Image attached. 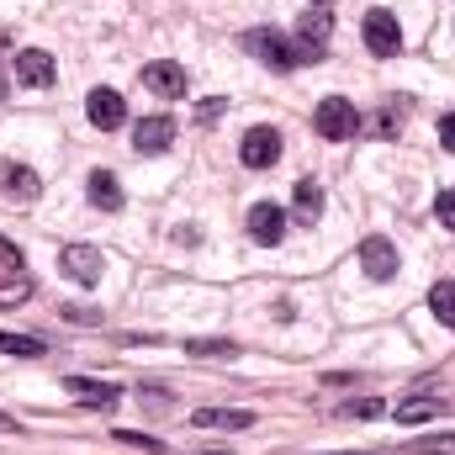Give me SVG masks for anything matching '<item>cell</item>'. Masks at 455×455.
<instances>
[{
  "label": "cell",
  "instance_id": "7a4b0ae2",
  "mask_svg": "<svg viewBox=\"0 0 455 455\" xmlns=\"http://www.w3.org/2000/svg\"><path fill=\"white\" fill-rule=\"evenodd\" d=\"M243 48L259 59V64H270V69H297L302 64V53L281 37V32H270V27H254V32H243Z\"/></svg>",
  "mask_w": 455,
  "mask_h": 455
},
{
  "label": "cell",
  "instance_id": "d4e9b609",
  "mask_svg": "<svg viewBox=\"0 0 455 455\" xmlns=\"http://www.w3.org/2000/svg\"><path fill=\"white\" fill-rule=\"evenodd\" d=\"M112 440H122V445H132V451H164L159 440H148V435H132V429H116Z\"/></svg>",
  "mask_w": 455,
  "mask_h": 455
},
{
  "label": "cell",
  "instance_id": "f546056e",
  "mask_svg": "<svg viewBox=\"0 0 455 455\" xmlns=\"http://www.w3.org/2000/svg\"><path fill=\"white\" fill-rule=\"evenodd\" d=\"M11 429H16V419H11V413H0V435H11Z\"/></svg>",
  "mask_w": 455,
  "mask_h": 455
},
{
  "label": "cell",
  "instance_id": "2e32d148",
  "mask_svg": "<svg viewBox=\"0 0 455 455\" xmlns=\"http://www.w3.org/2000/svg\"><path fill=\"white\" fill-rule=\"evenodd\" d=\"M440 413H445V397H408V403H397V424H429Z\"/></svg>",
  "mask_w": 455,
  "mask_h": 455
},
{
  "label": "cell",
  "instance_id": "4fadbf2b",
  "mask_svg": "<svg viewBox=\"0 0 455 455\" xmlns=\"http://www.w3.org/2000/svg\"><path fill=\"white\" fill-rule=\"evenodd\" d=\"M64 387L75 392V403H85V408H101V413H107V408L116 403V387H112V381H91V376H69Z\"/></svg>",
  "mask_w": 455,
  "mask_h": 455
},
{
  "label": "cell",
  "instance_id": "8fae6325",
  "mask_svg": "<svg viewBox=\"0 0 455 455\" xmlns=\"http://www.w3.org/2000/svg\"><path fill=\"white\" fill-rule=\"evenodd\" d=\"M175 143V122L170 116H143L138 127H132V148L138 154H164Z\"/></svg>",
  "mask_w": 455,
  "mask_h": 455
},
{
  "label": "cell",
  "instance_id": "52a82bcc",
  "mask_svg": "<svg viewBox=\"0 0 455 455\" xmlns=\"http://www.w3.org/2000/svg\"><path fill=\"white\" fill-rule=\"evenodd\" d=\"M11 69H16V80H21L27 91H48V85H53V75H59V64H53L43 48H21Z\"/></svg>",
  "mask_w": 455,
  "mask_h": 455
},
{
  "label": "cell",
  "instance_id": "d6986e66",
  "mask_svg": "<svg viewBox=\"0 0 455 455\" xmlns=\"http://www.w3.org/2000/svg\"><path fill=\"white\" fill-rule=\"evenodd\" d=\"M429 307H435V318L445 329H455V281H435L429 286Z\"/></svg>",
  "mask_w": 455,
  "mask_h": 455
},
{
  "label": "cell",
  "instance_id": "cb8c5ba5",
  "mask_svg": "<svg viewBox=\"0 0 455 455\" xmlns=\"http://www.w3.org/2000/svg\"><path fill=\"white\" fill-rule=\"evenodd\" d=\"M435 218H440V228L455 233V191H440V196H435Z\"/></svg>",
  "mask_w": 455,
  "mask_h": 455
},
{
  "label": "cell",
  "instance_id": "4dcf8cb0",
  "mask_svg": "<svg viewBox=\"0 0 455 455\" xmlns=\"http://www.w3.org/2000/svg\"><path fill=\"white\" fill-rule=\"evenodd\" d=\"M339 455H371V451H339Z\"/></svg>",
  "mask_w": 455,
  "mask_h": 455
},
{
  "label": "cell",
  "instance_id": "7c38bea8",
  "mask_svg": "<svg viewBox=\"0 0 455 455\" xmlns=\"http://www.w3.org/2000/svg\"><path fill=\"white\" fill-rule=\"evenodd\" d=\"M85 116H91L101 132H112V127H122V122H127V101H122L116 91H107V85H101V91H91V101H85Z\"/></svg>",
  "mask_w": 455,
  "mask_h": 455
},
{
  "label": "cell",
  "instance_id": "9a60e30c",
  "mask_svg": "<svg viewBox=\"0 0 455 455\" xmlns=\"http://www.w3.org/2000/svg\"><path fill=\"white\" fill-rule=\"evenodd\" d=\"M291 207H297V218L313 228L318 218H323V186H313V180H297L291 186Z\"/></svg>",
  "mask_w": 455,
  "mask_h": 455
},
{
  "label": "cell",
  "instance_id": "83f0119b",
  "mask_svg": "<svg viewBox=\"0 0 455 455\" xmlns=\"http://www.w3.org/2000/svg\"><path fill=\"white\" fill-rule=\"evenodd\" d=\"M0 265H5V270H21V249L5 243V238H0Z\"/></svg>",
  "mask_w": 455,
  "mask_h": 455
},
{
  "label": "cell",
  "instance_id": "8992f818",
  "mask_svg": "<svg viewBox=\"0 0 455 455\" xmlns=\"http://www.w3.org/2000/svg\"><path fill=\"white\" fill-rule=\"evenodd\" d=\"M0 191H5V202H16V207H32L37 196H43V180H37V170L32 164H0Z\"/></svg>",
  "mask_w": 455,
  "mask_h": 455
},
{
  "label": "cell",
  "instance_id": "1f68e13d",
  "mask_svg": "<svg viewBox=\"0 0 455 455\" xmlns=\"http://www.w3.org/2000/svg\"><path fill=\"white\" fill-rule=\"evenodd\" d=\"M313 5H329V0H313Z\"/></svg>",
  "mask_w": 455,
  "mask_h": 455
},
{
  "label": "cell",
  "instance_id": "5bb4252c",
  "mask_svg": "<svg viewBox=\"0 0 455 455\" xmlns=\"http://www.w3.org/2000/svg\"><path fill=\"white\" fill-rule=\"evenodd\" d=\"M191 424H196V429H249L254 413H249V408H196Z\"/></svg>",
  "mask_w": 455,
  "mask_h": 455
},
{
  "label": "cell",
  "instance_id": "484cf974",
  "mask_svg": "<svg viewBox=\"0 0 455 455\" xmlns=\"http://www.w3.org/2000/svg\"><path fill=\"white\" fill-rule=\"evenodd\" d=\"M376 413H381V403H376V397H365V403H349V408H344V419H376Z\"/></svg>",
  "mask_w": 455,
  "mask_h": 455
},
{
  "label": "cell",
  "instance_id": "6da1fadb",
  "mask_svg": "<svg viewBox=\"0 0 455 455\" xmlns=\"http://www.w3.org/2000/svg\"><path fill=\"white\" fill-rule=\"evenodd\" d=\"M313 127H318L329 143H344V138H355L360 112H355V101H344V96H323L318 112H313Z\"/></svg>",
  "mask_w": 455,
  "mask_h": 455
},
{
  "label": "cell",
  "instance_id": "277c9868",
  "mask_svg": "<svg viewBox=\"0 0 455 455\" xmlns=\"http://www.w3.org/2000/svg\"><path fill=\"white\" fill-rule=\"evenodd\" d=\"M360 32H365V48H371L376 59H392V53L403 48V27H397V16H392V11H365Z\"/></svg>",
  "mask_w": 455,
  "mask_h": 455
},
{
  "label": "cell",
  "instance_id": "4316f807",
  "mask_svg": "<svg viewBox=\"0 0 455 455\" xmlns=\"http://www.w3.org/2000/svg\"><path fill=\"white\" fill-rule=\"evenodd\" d=\"M64 318H69V323H101L96 307H64Z\"/></svg>",
  "mask_w": 455,
  "mask_h": 455
},
{
  "label": "cell",
  "instance_id": "f1b7e54d",
  "mask_svg": "<svg viewBox=\"0 0 455 455\" xmlns=\"http://www.w3.org/2000/svg\"><path fill=\"white\" fill-rule=\"evenodd\" d=\"M440 143L455 154V116H445V122H440Z\"/></svg>",
  "mask_w": 455,
  "mask_h": 455
},
{
  "label": "cell",
  "instance_id": "7402d4cb",
  "mask_svg": "<svg viewBox=\"0 0 455 455\" xmlns=\"http://www.w3.org/2000/svg\"><path fill=\"white\" fill-rule=\"evenodd\" d=\"M27 297H32V281H27V275L0 281V307H16V302H27Z\"/></svg>",
  "mask_w": 455,
  "mask_h": 455
},
{
  "label": "cell",
  "instance_id": "30bf717a",
  "mask_svg": "<svg viewBox=\"0 0 455 455\" xmlns=\"http://www.w3.org/2000/svg\"><path fill=\"white\" fill-rule=\"evenodd\" d=\"M249 238L254 243H281L286 238V212L275 202H254L249 207Z\"/></svg>",
  "mask_w": 455,
  "mask_h": 455
},
{
  "label": "cell",
  "instance_id": "5b68a950",
  "mask_svg": "<svg viewBox=\"0 0 455 455\" xmlns=\"http://www.w3.org/2000/svg\"><path fill=\"white\" fill-rule=\"evenodd\" d=\"M238 159H243L249 170H270V164L281 159V132H275V127H249L243 143H238Z\"/></svg>",
  "mask_w": 455,
  "mask_h": 455
},
{
  "label": "cell",
  "instance_id": "603a6c76",
  "mask_svg": "<svg viewBox=\"0 0 455 455\" xmlns=\"http://www.w3.org/2000/svg\"><path fill=\"white\" fill-rule=\"evenodd\" d=\"M413 455H455V435H435V440H419Z\"/></svg>",
  "mask_w": 455,
  "mask_h": 455
},
{
  "label": "cell",
  "instance_id": "3957f363",
  "mask_svg": "<svg viewBox=\"0 0 455 455\" xmlns=\"http://www.w3.org/2000/svg\"><path fill=\"white\" fill-rule=\"evenodd\" d=\"M59 270H64L75 286H101V275H107V254L91 249V243H69V249H59Z\"/></svg>",
  "mask_w": 455,
  "mask_h": 455
},
{
  "label": "cell",
  "instance_id": "ac0fdd59",
  "mask_svg": "<svg viewBox=\"0 0 455 455\" xmlns=\"http://www.w3.org/2000/svg\"><path fill=\"white\" fill-rule=\"evenodd\" d=\"M329 32H334V21H329L323 11H307V16L297 21V37H302V48H313V53L329 43Z\"/></svg>",
  "mask_w": 455,
  "mask_h": 455
},
{
  "label": "cell",
  "instance_id": "ba28073f",
  "mask_svg": "<svg viewBox=\"0 0 455 455\" xmlns=\"http://www.w3.org/2000/svg\"><path fill=\"white\" fill-rule=\"evenodd\" d=\"M143 85H148L159 101H180V96H186V69H180L175 59H154V64L143 69Z\"/></svg>",
  "mask_w": 455,
  "mask_h": 455
},
{
  "label": "cell",
  "instance_id": "ffe728a7",
  "mask_svg": "<svg viewBox=\"0 0 455 455\" xmlns=\"http://www.w3.org/2000/svg\"><path fill=\"white\" fill-rule=\"evenodd\" d=\"M0 355H16V360H37V355H43V339H32V334H0Z\"/></svg>",
  "mask_w": 455,
  "mask_h": 455
},
{
  "label": "cell",
  "instance_id": "9c48e42d",
  "mask_svg": "<svg viewBox=\"0 0 455 455\" xmlns=\"http://www.w3.org/2000/svg\"><path fill=\"white\" fill-rule=\"evenodd\" d=\"M360 265H365L371 281H392V275H397V249H392V238L371 233V238L360 243Z\"/></svg>",
  "mask_w": 455,
  "mask_h": 455
},
{
  "label": "cell",
  "instance_id": "44dd1931",
  "mask_svg": "<svg viewBox=\"0 0 455 455\" xmlns=\"http://www.w3.org/2000/svg\"><path fill=\"white\" fill-rule=\"evenodd\" d=\"M186 355H207V360H223V355H238L233 339H186Z\"/></svg>",
  "mask_w": 455,
  "mask_h": 455
},
{
  "label": "cell",
  "instance_id": "e0dca14e",
  "mask_svg": "<svg viewBox=\"0 0 455 455\" xmlns=\"http://www.w3.org/2000/svg\"><path fill=\"white\" fill-rule=\"evenodd\" d=\"M91 202H96L101 212H122V186H116L112 170H96V175H91Z\"/></svg>",
  "mask_w": 455,
  "mask_h": 455
}]
</instances>
